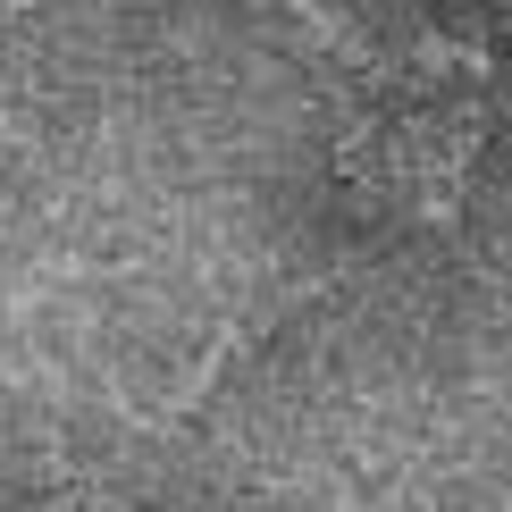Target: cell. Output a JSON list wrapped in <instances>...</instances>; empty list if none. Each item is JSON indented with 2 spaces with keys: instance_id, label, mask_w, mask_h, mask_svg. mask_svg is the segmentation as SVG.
Segmentation results:
<instances>
[{
  "instance_id": "obj_1",
  "label": "cell",
  "mask_w": 512,
  "mask_h": 512,
  "mask_svg": "<svg viewBox=\"0 0 512 512\" xmlns=\"http://www.w3.org/2000/svg\"><path fill=\"white\" fill-rule=\"evenodd\" d=\"M277 9H286V17H303V26H311V42H328V51L345 59V68H361V76H387V59L370 51V34H361L353 17L336 9V0H277Z\"/></svg>"
}]
</instances>
